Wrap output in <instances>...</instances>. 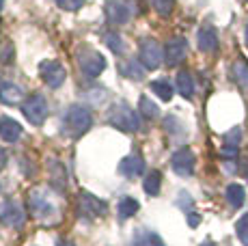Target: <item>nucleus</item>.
<instances>
[{
    "label": "nucleus",
    "instance_id": "f257e3e1",
    "mask_svg": "<svg viewBox=\"0 0 248 246\" xmlns=\"http://www.w3.org/2000/svg\"><path fill=\"white\" fill-rule=\"evenodd\" d=\"M91 112L80 104H74L65 110L63 117V134L71 136V138H80L84 132L91 127Z\"/></svg>",
    "mask_w": 248,
    "mask_h": 246
},
{
    "label": "nucleus",
    "instance_id": "f03ea898",
    "mask_svg": "<svg viewBox=\"0 0 248 246\" xmlns=\"http://www.w3.org/2000/svg\"><path fill=\"white\" fill-rule=\"evenodd\" d=\"M28 205H31V212L35 214L37 220L46 222V225L59 222V207L54 201H50L47 190H32L28 195Z\"/></svg>",
    "mask_w": 248,
    "mask_h": 246
},
{
    "label": "nucleus",
    "instance_id": "7ed1b4c3",
    "mask_svg": "<svg viewBox=\"0 0 248 246\" xmlns=\"http://www.w3.org/2000/svg\"><path fill=\"white\" fill-rule=\"evenodd\" d=\"M108 123H110L112 127H117L119 132L132 134V132H136L138 127H140V117H138V112L132 110L127 104H117V106H112L110 110H108Z\"/></svg>",
    "mask_w": 248,
    "mask_h": 246
},
{
    "label": "nucleus",
    "instance_id": "20e7f679",
    "mask_svg": "<svg viewBox=\"0 0 248 246\" xmlns=\"http://www.w3.org/2000/svg\"><path fill=\"white\" fill-rule=\"evenodd\" d=\"M78 65H80V72L87 76V78H97V76L106 69V59H104L99 52L84 48L78 54Z\"/></svg>",
    "mask_w": 248,
    "mask_h": 246
},
{
    "label": "nucleus",
    "instance_id": "39448f33",
    "mask_svg": "<svg viewBox=\"0 0 248 246\" xmlns=\"http://www.w3.org/2000/svg\"><path fill=\"white\" fill-rule=\"evenodd\" d=\"M22 110H24L26 119L31 121L32 125H41V123L47 119V110H50V106H47V99L37 93V95L28 97L26 102H24Z\"/></svg>",
    "mask_w": 248,
    "mask_h": 246
},
{
    "label": "nucleus",
    "instance_id": "423d86ee",
    "mask_svg": "<svg viewBox=\"0 0 248 246\" xmlns=\"http://www.w3.org/2000/svg\"><path fill=\"white\" fill-rule=\"evenodd\" d=\"M78 210H80V216L82 218H99V216H104L108 212V203L102 201V199L89 195V192H80L78 197Z\"/></svg>",
    "mask_w": 248,
    "mask_h": 246
},
{
    "label": "nucleus",
    "instance_id": "0eeeda50",
    "mask_svg": "<svg viewBox=\"0 0 248 246\" xmlns=\"http://www.w3.org/2000/svg\"><path fill=\"white\" fill-rule=\"evenodd\" d=\"M138 61L145 69H158L164 61V50L160 48L158 41L154 39H145L140 44V54H138Z\"/></svg>",
    "mask_w": 248,
    "mask_h": 246
},
{
    "label": "nucleus",
    "instance_id": "6e6552de",
    "mask_svg": "<svg viewBox=\"0 0 248 246\" xmlns=\"http://www.w3.org/2000/svg\"><path fill=\"white\" fill-rule=\"evenodd\" d=\"M0 222L11 229H20L26 222V216H24V210L17 201L13 199H7V201L0 203Z\"/></svg>",
    "mask_w": 248,
    "mask_h": 246
},
{
    "label": "nucleus",
    "instance_id": "1a4fd4ad",
    "mask_svg": "<svg viewBox=\"0 0 248 246\" xmlns=\"http://www.w3.org/2000/svg\"><path fill=\"white\" fill-rule=\"evenodd\" d=\"M39 74L50 89H59L61 84L65 82V78H67L65 67L61 63H56V61H44V63L39 65Z\"/></svg>",
    "mask_w": 248,
    "mask_h": 246
},
{
    "label": "nucleus",
    "instance_id": "9d476101",
    "mask_svg": "<svg viewBox=\"0 0 248 246\" xmlns=\"http://www.w3.org/2000/svg\"><path fill=\"white\" fill-rule=\"evenodd\" d=\"M194 164H197V158H194L192 149H188V147L175 151L173 158H170V167H173V171L177 175H181V177L192 175L194 173Z\"/></svg>",
    "mask_w": 248,
    "mask_h": 246
},
{
    "label": "nucleus",
    "instance_id": "9b49d317",
    "mask_svg": "<svg viewBox=\"0 0 248 246\" xmlns=\"http://www.w3.org/2000/svg\"><path fill=\"white\" fill-rule=\"evenodd\" d=\"M106 15L110 24H125L132 17V4L127 0H108L106 2Z\"/></svg>",
    "mask_w": 248,
    "mask_h": 246
},
{
    "label": "nucleus",
    "instance_id": "f8f14e48",
    "mask_svg": "<svg viewBox=\"0 0 248 246\" xmlns=\"http://www.w3.org/2000/svg\"><path fill=\"white\" fill-rule=\"evenodd\" d=\"M188 54V41L184 37H173L164 48V59L169 65H179Z\"/></svg>",
    "mask_w": 248,
    "mask_h": 246
},
{
    "label": "nucleus",
    "instance_id": "ddd939ff",
    "mask_svg": "<svg viewBox=\"0 0 248 246\" xmlns=\"http://www.w3.org/2000/svg\"><path fill=\"white\" fill-rule=\"evenodd\" d=\"M142 171H145V160H142L138 154L125 155V158L119 162V173H121L123 177H127V179L138 177Z\"/></svg>",
    "mask_w": 248,
    "mask_h": 246
},
{
    "label": "nucleus",
    "instance_id": "4468645a",
    "mask_svg": "<svg viewBox=\"0 0 248 246\" xmlns=\"http://www.w3.org/2000/svg\"><path fill=\"white\" fill-rule=\"evenodd\" d=\"M197 41H199V50L201 52H216L218 48V32H216V28H212V26H205L199 31V37H197Z\"/></svg>",
    "mask_w": 248,
    "mask_h": 246
},
{
    "label": "nucleus",
    "instance_id": "2eb2a0df",
    "mask_svg": "<svg viewBox=\"0 0 248 246\" xmlns=\"http://www.w3.org/2000/svg\"><path fill=\"white\" fill-rule=\"evenodd\" d=\"M22 136V125L17 121H13L11 117H2L0 119V138H4L7 143H16Z\"/></svg>",
    "mask_w": 248,
    "mask_h": 246
},
{
    "label": "nucleus",
    "instance_id": "dca6fc26",
    "mask_svg": "<svg viewBox=\"0 0 248 246\" xmlns=\"http://www.w3.org/2000/svg\"><path fill=\"white\" fill-rule=\"evenodd\" d=\"M0 102L7 106H16L22 102V89L13 82H0Z\"/></svg>",
    "mask_w": 248,
    "mask_h": 246
},
{
    "label": "nucleus",
    "instance_id": "f3484780",
    "mask_svg": "<svg viewBox=\"0 0 248 246\" xmlns=\"http://www.w3.org/2000/svg\"><path fill=\"white\" fill-rule=\"evenodd\" d=\"M130 246H164V242H162V238L158 233H154V231L140 229V231H136L134 233Z\"/></svg>",
    "mask_w": 248,
    "mask_h": 246
},
{
    "label": "nucleus",
    "instance_id": "a211bd4d",
    "mask_svg": "<svg viewBox=\"0 0 248 246\" xmlns=\"http://www.w3.org/2000/svg\"><path fill=\"white\" fill-rule=\"evenodd\" d=\"M119 72L130 80H142L145 78V67H142L140 63H136V61H125V63H121L119 65Z\"/></svg>",
    "mask_w": 248,
    "mask_h": 246
},
{
    "label": "nucleus",
    "instance_id": "6ab92c4d",
    "mask_svg": "<svg viewBox=\"0 0 248 246\" xmlns=\"http://www.w3.org/2000/svg\"><path fill=\"white\" fill-rule=\"evenodd\" d=\"M151 91L158 95L162 102H169L170 97H173V84H170V80L169 78H160V80H154L151 82Z\"/></svg>",
    "mask_w": 248,
    "mask_h": 246
},
{
    "label": "nucleus",
    "instance_id": "aec40b11",
    "mask_svg": "<svg viewBox=\"0 0 248 246\" xmlns=\"http://www.w3.org/2000/svg\"><path fill=\"white\" fill-rule=\"evenodd\" d=\"M50 175H52V184L59 188H65L67 186V173H65V167L59 162V160H52L50 162Z\"/></svg>",
    "mask_w": 248,
    "mask_h": 246
},
{
    "label": "nucleus",
    "instance_id": "412c9836",
    "mask_svg": "<svg viewBox=\"0 0 248 246\" xmlns=\"http://www.w3.org/2000/svg\"><path fill=\"white\" fill-rule=\"evenodd\" d=\"M225 195H227V201L231 203V207H242V203L246 201V192L240 184H231V186H227Z\"/></svg>",
    "mask_w": 248,
    "mask_h": 246
},
{
    "label": "nucleus",
    "instance_id": "4be33fe9",
    "mask_svg": "<svg viewBox=\"0 0 248 246\" xmlns=\"http://www.w3.org/2000/svg\"><path fill=\"white\" fill-rule=\"evenodd\" d=\"M177 91L184 97H192V93H194V80H192V76H190V72H179L177 74Z\"/></svg>",
    "mask_w": 248,
    "mask_h": 246
},
{
    "label": "nucleus",
    "instance_id": "5701e85b",
    "mask_svg": "<svg viewBox=\"0 0 248 246\" xmlns=\"http://www.w3.org/2000/svg\"><path fill=\"white\" fill-rule=\"evenodd\" d=\"M117 212H119V218H121V220L130 218V216H134L138 212V201H136V199H132V197L121 199V201H119Z\"/></svg>",
    "mask_w": 248,
    "mask_h": 246
},
{
    "label": "nucleus",
    "instance_id": "b1692460",
    "mask_svg": "<svg viewBox=\"0 0 248 246\" xmlns=\"http://www.w3.org/2000/svg\"><path fill=\"white\" fill-rule=\"evenodd\" d=\"M233 78L240 84L244 91H248V63L244 59H240L235 65H233Z\"/></svg>",
    "mask_w": 248,
    "mask_h": 246
},
{
    "label": "nucleus",
    "instance_id": "393cba45",
    "mask_svg": "<svg viewBox=\"0 0 248 246\" xmlns=\"http://www.w3.org/2000/svg\"><path fill=\"white\" fill-rule=\"evenodd\" d=\"M160 184H162L160 171H151V173L145 177V192H147V195H151V197L160 195Z\"/></svg>",
    "mask_w": 248,
    "mask_h": 246
},
{
    "label": "nucleus",
    "instance_id": "a878e982",
    "mask_svg": "<svg viewBox=\"0 0 248 246\" xmlns=\"http://www.w3.org/2000/svg\"><path fill=\"white\" fill-rule=\"evenodd\" d=\"M138 112H140V115H145V117H149V119H155V117L160 115L158 106H155V104L151 102L147 95H142L140 102H138Z\"/></svg>",
    "mask_w": 248,
    "mask_h": 246
},
{
    "label": "nucleus",
    "instance_id": "bb28decb",
    "mask_svg": "<svg viewBox=\"0 0 248 246\" xmlns=\"http://www.w3.org/2000/svg\"><path fill=\"white\" fill-rule=\"evenodd\" d=\"M104 41H106L108 48H110L112 52H117V54H121V52L125 50V46H123V39L117 35V32H106V35H104Z\"/></svg>",
    "mask_w": 248,
    "mask_h": 246
},
{
    "label": "nucleus",
    "instance_id": "cd10ccee",
    "mask_svg": "<svg viewBox=\"0 0 248 246\" xmlns=\"http://www.w3.org/2000/svg\"><path fill=\"white\" fill-rule=\"evenodd\" d=\"M235 229H237V238H240V242L244 246H248V214L242 216Z\"/></svg>",
    "mask_w": 248,
    "mask_h": 246
},
{
    "label": "nucleus",
    "instance_id": "c85d7f7f",
    "mask_svg": "<svg viewBox=\"0 0 248 246\" xmlns=\"http://www.w3.org/2000/svg\"><path fill=\"white\" fill-rule=\"evenodd\" d=\"M173 2H175V0H151L154 9L160 13V15H169L170 9H173Z\"/></svg>",
    "mask_w": 248,
    "mask_h": 246
},
{
    "label": "nucleus",
    "instance_id": "c756f323",
    "mask_svg": "<svg viewBox=\"0 0 248 246\" xmlns=\"http://www.w3.org/2000/svg\"><path fill=\"white\" fill-rule=\"evenodd\" d=\"M56 2H59V7L65 9V11H78L84 4V0H56Z\"/></svg>",
    "mask_w": 248,
    "mask_h": 246
},
{
    "label": "nucleus",
    "instance_id": "7c9ffc66",
    "mask_svg": "<svg viewBox=\"0 0 248 246\" xmlns=\"http://www.w3.org/2000/svg\"><path fill=\"white\" fill-rule=\"evenodd\" d=\"M240 138H242V130L240 127H235V130H231L229 134H225V145H233V147H237V145H240Z\"/></svg>",
    "mask_w": 248,
    "mask_h": 246
},
{
    "label": "nucleus",
    "instance_id": "2f4dec72",
    "mask_svg": "<svg viewBox=\"0 0 248 246\" xmlns=\"http://www.w3.org/2000/svg\"><path fill=\"white\" fill-rule=\"evenodd\" d=\"M13 61V46L4 44L2 48H0V63L2 65H9Z\"/></svg>",
    "mask_w": 248,
    "mask_h": 246
},
{
    "label": "nucleus",
    "instance_id": "473e14b6",
    "mask_svg": "<svg viewBox=\"0 0 248 246\" xmlns=\"http://www.w3.org/2000/svg\"><path fill=\"white\" fill-rule=\"evenodd\" d=\"M222 155H225V158H235L237 147H233V145H225V147H222Z\"/></svg>",
    "mask_w": 248,
    "mask_h": 246
},
{
    "label": "nucleus",
    "instance_id": "72a5a7b5",
    "mask_svg": "<svg viewBox=\"0 0 248 246\" xmlns=\"http://www.w3.org/2000/svg\"><path fill=\"white\" fill-rule=\"evenodd\" d=\"M188 222H190V227H197L199 222H201V216H199V214H190L188 216Z\"/></svg>",
    "mask_w": 248,
    "mask_h": 246
},
{
    "label": "nucleus",
    "instance_id": "f704fd0d",
    "mask_svg": "<svg viewBox=\"0 0 248 246\" xmlns=\"http://www.w3.org/2000/svg\"><path fill=\"white\" fill-rule=\"evenodd\" d=\"M4 167H7V151L0 149V169H4Z\"/></svg>",
    "mask_w": 248,
    "mask_h": 246
},
{
    "label": "nucleus",
    "instance_id": "c9c22d12",
    "mask_svg": "<svg viewBox=\"0 0 248 246\" xmlns=\"http://www.w3.org/2000/svg\"><path fill=\"white\" fill-rule=\"evenodd\" d=\"M56 246H74V244L67 242V240H59V242H56Z\"/></svg>",
    "mask_w": 248,
    "mask_h": 246
},
{
    "label": "nucleus",
    "instance_id": "e433bc0d",
    "mask_svg": "<svg viewBox=\"0 0 248 246\" xmlns=\"http://www.w3.org/2000/svg\"><path fill=\"white\" fill-rule=\"evenodd\" d=\"M242 173H244V175H246V177H248V160H246V162H244V167H242Z\"/></svg>",
    "mask_w": 248,
    "mask_h": 246
},
{
    "label": "nucleus",
    "instance_id": "4c0bfd02",
    "mask_svg": "<svg viewBox=\"0 0 248 246\" xmlns=\"http://www.w3.org/2000/svg\"><path fill=\"white\" fill-rule=\"evenodd\" d=\"M203 246H214V242H205Z\"/></svg>",
    "mask_w": 248,
    "mask_h": 246
},
{
    "label": "nucleus",
    "instance_id": "58836bf2",
    "mask_svg": "<svg viewBox=\"0 0 248 246\" xmlns=\"http://www.w3.org/2000/svg\"><path fill=\"white\" fill-rule=\"evenodd\" d=\"M246 44H248V26H246Z\"/></svg>",
    "mask_w": 248,
    "mask_h": 246
}]
</instances>
